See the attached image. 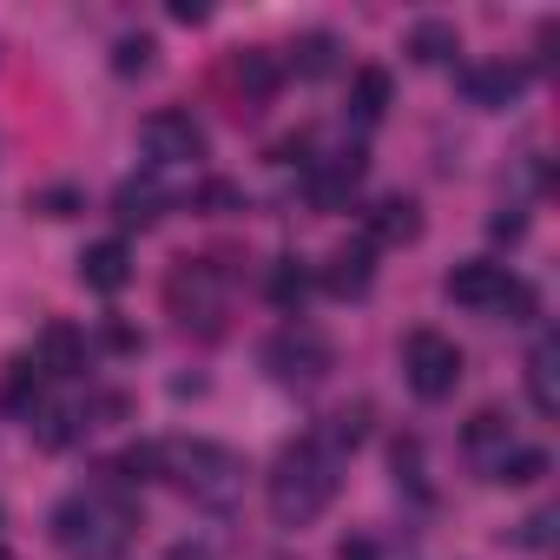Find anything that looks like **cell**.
<instances>
[{"mask_svg": "<svg viewBox=\"0 0 560 560\" xmlns=\"http://www.w3.org/2000/svg\"><path fill=\"white\" fill-rule=\"evenodd\" d=\"M337 481H343V455L324 442V435H304L277 455L270 481H264V501H270V521L277 527H304L317 521L330 501H337Z\"/></svg>", "mask_w": 560, "mask_h": 560, "instance_id": "6da1fadb", "label": "cell"}, {"mask_svg": "<svg viewBox=\"0 0 560 560\" xmlns=\"http://www.w3.org/2000/svg\"><path fill=\"white\" fill-rule=\"evenodd\" d=\"M132 521L139 514L119 488H86V494H67L54 508V540L67 547V560H126Z\"/></svg>", "mask_w": 560, "mask_h": 560, "instance_id": "7a4b0ae2", "label": "cell"}, {"mask_svg": "<svg viewBox=\"0 0 560 560\" xmlns=\"http://www.w3.org/2000/svg\"><path fill=\"white\" fill-rule=\"evenodd\" d=\"M159 475H172L191 501H205V508H231L237 494H244V455L237 448H224V442H205V435H191V442H159Z\"/></svg>", "mask_w": 560, "mask_h": 560, "instance_id": "3957f363", "label": "cell"}, {"mask_svg": "<svg viewBox=\"0 0 560 560\" xmlns=\"http://www.w3.org/2000/svg\"><path fill=\"white\" fill-rule=\"evenodd\" d=\"M165 304H172V317H178L185 330L218 337V330H224V277H218V264L185 257V264L165 277Z\"/></svg>", "mask_w": 560, "mask_h": 560, "instance_id": "277c9868", "label": "cell"}, {"mask_svg": "<svg viewBox=\"0 0 560 560\" xmlns=\"http://www.w3.org/2000/svg\"><path fill=\"white\" fill-rule=\"evenodd\" d=\"M264 370L277 383H324L337 370V343L324 330H311V324H284L264 343Z\"/></svg>", "mask_w": 560, "mask_h": 560, "instance_id": "5b68a950", "label": "cell"}, {"mask_svg": "<svg viewBox=\"0 0 560 560\" xmlns=\"http://www.w3.org/2000/svg\"><path fill=\"white\" fill-rule=\"evenodd\" d=\"M402 376H409V389H416L422 402L455 396V383H462V350H455V337L416 330V337L402 343Z\"/></svg>", "mask_w": 560, "mask_h": 560, "instance_id": "8992f818", "label": "cell"}, {"mask_svg": "<svg viewBox=\"0 0 560 560\" xmlns=\"http://www.w3.org/2000/svg\"><path fill=\"white\" fill-rule=\"evenodd\" d=\"M139 145H145L152 165H191V159H205V126L178 106H159V113H145Z\"/></svg>", "mask_w": 560, "mask_h": 560, "instance_id": "52a82bcc", "label": "cell"}, {"mask_svg": "<svg viewBox=\"0 0 560 560\" xmlns=\"http://www.w3.org/2000/svg\"><path fill=\"white\" fill-rule=\"evenodd\" d=\"M363 172H370L363 145H343V152H330V159H311L304 191H311V205H317V211H343V205H350V191L363 185Z\"/></svg>", "mask_w": 560, "mask_h": 560, "instance_id": "ba28073f", "label": "cell"}, {"mask_svg": "<svg viewBox=\"0 0 560 560\" xmlns=\"http://www.w3.org/2000/svg\"><path fill=\"white\" fill-rule=\"evenodd\" d=\"M508 264H488V257H468V264H455L448 277H442V291H448V304H462V311H481V317H494L501 311V298H508Z\"/></svg>", "mask_w": 560, "mask_h": 560, "instance_id": "9c48e42d", "label": "cell"}, {"mask_svg": "<svg viewBox=\"0 0 560 560\" xmlns=\"http://www.w3.org/2000/svg\"><path fill=\"white\" fill-rule=\"evenodd\" d=\"M462 93H468V106H481V113H508V106L527 93V73L508 67V60H481V67H462Z\"/></svg>", "mask_w": 560, "mask_h": 560, "instance_id": "30bf717a", "label": "cell"}, {"mask_svg": "<svg viewBox=\"0 0 560 560\" xmlns=\"http://www.w3.org/2000/svg\"><path fill=\"white\" fill-rule=\"evenodd\" d=\"M80 284H86V291H100V298H119V291L132 284V250H126L119 237L86 244V250H80Z\"/></svg>", "mask_w": 560, "mask_h": 560, "instance_id": "8fae6325", "label": "cell"}, {"mask_svg": "<svg viewBox=\"0 0 560 560\" xmlns=\"http://www.w3.org/2000/svg\"><path fill=\"white\" fill-rule=\"evenodd\" d=\"M370 284H376V250L370 244H337L330 264H324V291L350 304V298H370Z\"/></svg>", "mask_w": 560, "mask_h": 560, "instance_id": "7c38bea8", "label": "cell"}, {"mask_svg": "<svg viewBox=\"0 0 560 560\" xmlns=\"http://www.w3.org/2000/svg\"><path fill=\"white\" fill-rule=\"evenodd\" d=\"M224 86L244 106H264V100H277V86H284V67H277L270 54H231L224 60Z\"/></svg>", "mask_w": 560, "mask_h": 560, "instance_id": "4fadbf2b", "label": "cell"}, {"mask_svg": "<svg viewBox=\"0 0 560 560\" xmlns=\"http://www.w3.org/2000/svg\"><path fill=\"white\" fill-rule=\"evenodd\" d=\"M422 237V211H416V198H402V191H389V198H376L370 205V250L376 244H416Z\"/></svg>", "mask_w": 560, "mask_h": 560, "instance_id": "5bb4252c", "label": "cell"}, {"mask_svg": "<svg viewBox=\"0 0 560 560\" xmlns=\"http://www.w3.org/2000/svg\"><path fill=\"white\" fill-rule=\"evenodd\" d=\"M311 291H317V277H311V264H304V257H277V264H270V277H264V298L284 311V317H304Z\"/></svg>", "mask_w": 560, "mask_h": 560, "instance_id": "9a60e30c", "label": "cell"}, {"mask_svg": "<svg viewBox=\"0 0 560 560\" xmlns=\"http://www.w3.org/2000/svg\"><path fill=\"white\" fill-rule=\"evenodd\" d=\"M165 211H172V191H165L159 178H126V185L113 191V218H119V224H139V231H145V224H159Z\"/></svg>", "mask_w": 560, "mask_h": 560, "instance_id": "2e32d148", "label": "cell"}, {"mask_svg": "<svg viewBox=\"0 0 560 560\" xmlns=\"http://www.w3.org/2000/svg\"><path fill=\"white\" fill-rule=\"evenodd\" d=\"M527 396H534L540 416H560V343L553 337H540L534 357H527Z\"/></svg>", "mask_w": 560, "mask_h": 560, "instance_id": "e0dca14e", "label": "cell"}, {"mask_svg": "<svg viewBox=\"0 0 560 560\" xmlns=\"http://www.w3.org/2000/svg\"><path fill=\"white\" fill-rule=\"evenodd\" d=\"M40 370L54 376H86V337L73 324H47L40 330Z\"/></svg>", "mask_w": 560, "mask_h": 560, "instance_id": "ac0fdd59", "label": "cell"}, {"mask_svg": "<svg viewBox=\"0 0 560 560\" xmlns=\"http://www.w3.org/2000/svg\"><path fill=\"white\" fill-rule=\"evenodd\" d=\"M455 54H462L455 21H416V27H409V60H416V67H448Z\"/></svg>", "mask_w": 560, "mask_h": 560, "instance_id": "d6986e66", "label": "cell"}, {"mask_svg": "<svg viewBox=\"0 0 560 560\" xmlns=\"http://www.w3.org/2000/svg\"><path fill=\"white\" fill-rule=\"evenodd\" d=\"M462 448H468V455H475L481 468H494V462H501V455L514 448V442H508V416H501V409H481V416H475V422L462 429Z\"/></svg>", "mask_w": 560, "mask_h": 560, "instance_id": "ffe728a7", "label": "cell"}, {"mask_svg": "<svg viewBox=\"0 0 560 560\" xmlns=\"http://www.w3.org/2000/svg\"><path fill=\"white\" fill-rule=\"evenodd\" d=\"M27 429H34L40 448H67V442H80V435L93 429V416H86V409H34Z\"/></svg>", "mask_w": 560, "mask_h": 560, "instance_id": "44dd1931", "label": "cell"}, {"mask_svg": "<svg viewBox=\"0 0 560 560\" xmlns=\"http://www.w3.org/2000/svg\"><path fill=\"white\" fill-rule=\"evenodd\" d=\"M291 67H298L304 80H330V73L343 67V40H337V34H304V40L291 47Z\"/></svg>", "mask_w": 560, "mask_h": 560, "instance_id": "7402d4cb", "label": "cell"}, {"mask_svg": "<svg viewBox=\"0 0 560 560\" xmlns=\"http://www.w3.org/2000/svg\"><path fill=\"white\" fill-rule=\"evenodd\" d=\"M389 113V73L383 67H363L357 80H350V119L357 126H376Z\"/></svg>", "mask_w": 560, "mask_h": 560, "instance_id": "603a6c76", "label": "cell"}, {"mask_svg": "<svg viewBox=\"0 0 560 560\" xmlns=\"http://www.w3.org/2000/svg\"><path fill=\"white\" fill-rule=\"evenodd\" d=\"M547 475V448H508L494 468H488V481H501V488H527V481H540Z\"/></svg>", "mask_w": 560, "mask_h": 560, "instance_id": "cb8c5ba5", "label": "cell"}, {"mask_svg": "<svg viewBox=\"0 0 560 560\" xmlns=\"http://www.w3.org/2000/svg\"><path fill=\"white\" fill-rule=\"evenodd\" d=\"M8 409H21V416L40 409V363H34V357L14 363V376H8Z\"/></svg>", "mask_w": 560, "mask_h": 560, "instance_id": "d4e9b609", "label": "cell"}, {"mask_svg": "<svg viewBox=\"0 0 560 560\" xmlns=\"http://www.w3.org/2000/svg\"><path fill=\"white\" fill-rule=\"evenodd\" d=\"M152 54H159V47H152L145 34H126V40L113 47V73H119V80H132V73H152Z\"/></svg>", "mask_w": 560, "mask_h": 560, "instance_id": "484cf974", "label": "cell"}, {"mask_svg": "<svg viewBox=\"0 0 560 560\" xmlns=\"http://www.w3.org/2000/svg\"><path fill=\"white\" fill-rule=\"evenodd\" d=\"M80 205H86L80 185H47V191H34V211H40V218H73Z\"/></svg>", "mask_w": 560, "mask_h": 560, "instance_id": "4316f807", "label": "cell"}, {"mask_svg": "<svg viewBox=\"0 0 560 560\" xmlns=\"http://www.w3.org/2000/svg\"><path fill=\"white\" fill-rule=\"evenodd\" d=\"M198 205H205V211H218V218H224V211H244V191H237V185H224V178H211V185H205V191H198Z\"/></svg>", "mask_w": 560, "mask_h": 560, "instance_id": "83f0119b", "label": "cell"}, {"mask_svg": "<svg viewBox=\"0 0 560 560\" xmlns=\"http://www.w3.org/2000/svg\"><path fill=\"white\" fill-rule=\"evenodd\" d=\"M514 540H521V547H547V540H553V508H540V514H527Z\"/></svg>", "mask_w": 560, "mask_h": 560, "instance_id": "f1b7e54d", "label": "cell"}, {"mask_svg": "<svg viewBox=\"0 0 560 560\" xmlns=\"http://www.w3.org/2000/svg\"><path fill=\"white\" fill-rule=\"evenodd\" d=\"M205 14H211L205 0H172V21H178V27H205Z\"/></svg>", "mask_w": 560, "mask_h": 560, "instance_id": "f546056e", "label": "cell"}, {"mask_svg": "<svg viewBox=\"0 0 560 560\" xmlns=\"http://www.w3.org/2000/svg\"><path fill=\"white\" fill-rule=\"evenodd\" d=\"M172 560H211V553H205V547H178Z\"/></svg>", "mask_w": 560, "mask_h": 560, "instance_id": "4dcf8cb0", "label": "cell"}, {"mask_svg": "<svg viewBox=\"0 0 560 560\" xmlns=\"http://www.w3.org/2000/svg\"><path fill=\"white\" fill-rule=\"evenodd\" d=\"M0 560H14V553H8V547H0Z\"/></svg>", "mask_w": 560, "mask_h": 560, "instance_id": "1f68e13d", "label": "cell"}]
</instances>
